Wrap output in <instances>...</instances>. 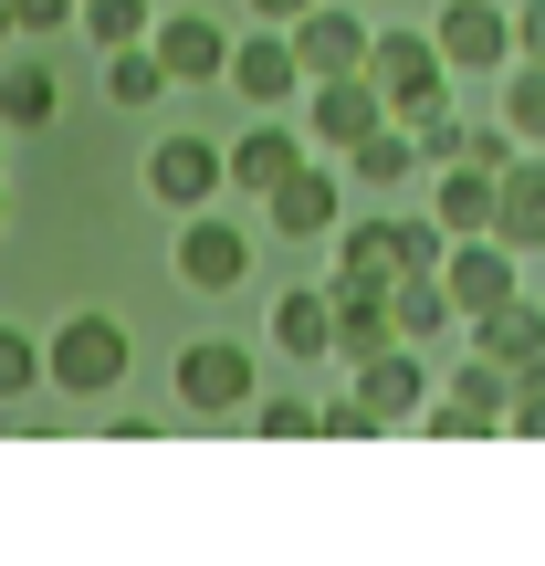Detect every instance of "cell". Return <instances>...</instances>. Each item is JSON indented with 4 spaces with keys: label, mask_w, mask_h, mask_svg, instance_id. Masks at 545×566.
Returning <instances> with one entry per match:
<instances>
[{
    "label": "cell",
    "mask_w": 545,
    "mask_h": 566,
    "mask_svg": "<svg viewBox=\"0 0 545 566\" xmlns=\"http://www.w3.org/2000/svg\"><path fill=\"white\" fill-rule=\"evenodd\" d=\"M493 116H504L525 147H545V63L535 53H514L504 74H493Z\"/></svg>",
    "instance_id": "22"
},
{
    "label": "cell",
    "mask_w": 545,
    "mask_h": 566,
    "mask_svg": "<svg viewBox=\"0 0 545 566\" xmlns=\"http://www.w3.org/2000/svg\"><path fill=\"white\" fill-rule=\"evenodd\" d=\"M304 53H294V21H252L242 42H231V95L263 116V105H304Z\"/></svg>",
    "instance_id": "7"
},
{
    "label": "cell",
    "mask_w": 545,
    "mask_h": 566,
    "mask_svg": "<svg viewBox=\"0 0 545 566\" xmlns=\"http://www.w3.org/2000/svg\"><path fill=\"white\" fill-rule=\"evenodd\" d=\"M378 346H399V304L388 294H336V357H378Z\"/></svg>",
    "instance_id": "23"
},
{
    "label": "cell",
    "mask_w": 545,
    "mask_h": 566,
    "mask_svg": "<svg viewBox=\"0 0 545 566\" xmlns=\"http://www.w3.org/2000/svg\"><path fill=\"white\" fill-rule=\"evenodd\" d=\"M514 53L545 63V0H514Z\"/></svg>",
    "instance_id": "33"
},
{
    "label": "cell",
    "mask_w": 545,
    "mask_h": 566,
    "mask_svg": "<svg viewBox=\"0 0 545 566\" xmlns=\"http://www.w3.org/2000/svg\"><path fill=\"white\" fill-rule=\"evenodd\" d=\"M409 168H430V158H420V126H399V116H388L378 137L346 147V179H357V189H399Z\"/></svg>",
    "instance_id": "21"
},
{
    "label": "cell",
    "mask_w": 545,
    "mask_h": 566,
    "mask_svg": "<svg viewBox=\"0 0 545 566\" xmlns=\"http://www.w3.org/2000/svg\"><path fill=\"white\" fill-rule=\"evenodd\" d=\"M441 283H451V304H462V315H493V304L525 294V252H514L504 231H462V242H451V263H441Z\"/></svg>",
    "instance_id": "11"
},
{
    "label": "cell",
    "mask_w": 545,
    "mask_h": 566,
    "mask_svg": "<svg viewBox=\"0 0 545 566\" xmlns=\"http://www.w3.org/2000/svg\"><path fill=\"white\" fill-rule=\"evenodd\" d=\"M367 74L388 84L399 126L451 116V53H441V32H378V42H367Z\"/></svg>",
    "instance_id": "2"
},
{
    "label": "cell",
    "mask_w": 545,
    "mask_h": 566,
    "mask_svg": "<svg viewBox=\"0 0 545 566\" xmlns=\"http://www.w3.org/2000/svg\"><path fill=\"white\" fill-rule=\"evenodd\" d=\"M504 441H545V357L514 378V430H504Z\"/></svg>",
    "instance_id": "31"
},
{
    "label": "cell",
    "mask_w": 545,
    "mask_h": 566,
    "mask_svg": "<svg viewBox=\"0 0 545 566\" xmlns=\"http://www.w3.org/2000/svg\"><path fill=\"white\" fill-rule=\"evenodd\" d=\"M0 42H21V21H11V0H0Z\"/></svg>",
    "instance_id": "35"
},
{
    "label": "cell",
    "mask_w": 545,
    "mask_h": 566,
    "mask_svg": "<svg viewBox=\"0 0 545 566\" xmlns=\"http://www.w3.org/2000/svg\"><path fill=\"white\" fill-rule=\"evenodd\" d=\"M84 42H95V53H126V42H147L158 32V11H147V0H84V21H74Z\"/></svg>",
    "instance_id": "26"
},
{
    "label": "cell",
    "mask_w": 545,
    "mask_h": 566,
    "mask_svg": "<svg viewBox=\"0 0 545 566\" xmlns=\"http://www.w3.org/2000/svg\"><path fill=\"white\" fill-rule=\"evenodd\" d=\"M304 158H315V126H304V105H263V116L231 137V189H242V200H273V189L294 179Z\"/></svg>",
    "instance_id": "4"
},
{
    "label": "cell",
    "mask_w": 545,
    "mask_h": 566,
    "mask_svg": "<svg viewBox=\"0 0 545 566\" xmlns=\"http://www.w3.org/2000/svg\"><path fill=\"white\" fill-rule=\"evenodd\" d=\"M42 367H53V388L63 399H105V388H126V367H137V346H126V325L116 315H63L53 336H42Z\"/></svg>",
    "instance_id": "1"
},
{
    "label": "cell",
    "mask_w": 545,
    "mask_h": 566,
    "mask_svg": "<svg viewBox=\"0 0 545 566\" xmlns=\"http://www.w3.org/2000/svg\"><path fill=\"white\" fill-rule=\"evenodd\" d=\"M168 63H158V42H126V53H105V105H126V116H137V105H158L168 95Z\"/></svg>",
    "instance_id": "24"
},
{
    "label": "cell",
    "mask_w": 545,
    "mask_h": 566,
    "mask_svg": "<svg viewBox=\"0 0 545 566\" xmlns=\"http://www.w3.org/2000/svg\"><path fill=\"white\" fill-rule=\"evenodd\" d=\"M11 21H21V42H53L84 21V0H11Z\"/></svg>",
    "instance_id": "30"
},
{
    "label": "cell",
    "mask_w": 545,
    "mask_h": 566,
    "mask_svg": "<svg viewBox=\"0 0 545 566\" xmlns=\"http://www.w3.org/2000/svg\"><path fill=\"white\" fill-rule=\"evenodd\" d=\"M263 231H273V242H336V231H346V158L315 147V158L263 200Z\"/></svg>",
    "instance_id": "5"
},
{
    "label": "cell",
    "mask_w": 545,
    "mask_h": 566,
    "mask_svg": "<svg viewBox=\"0 0 545 566\" xmlns=\"http://www.w3.org/2000/svg\"><path fill=\"white\" fill-rule=\"evenodd\" d=\"M252 430H263V441H315V430H325V409L283 388V399H263V420H252Z\"/></svg>",
    "instance_id": "29"
},
{
    "label": "cell",
    "mask_w": 545,
    "mask_h": 566,
    "mask_svg": "<svg viewBox=\"0 0 545 566\" xmlns=\"http://www.w3.org/2000/svg\"><path fill=\"white\" fill-rule=\"evenodd\" d=\"M0 221H11V179H0Z\"/></svg>",
    "instance_id": "37"
},
{
    "label": "cell",
    "mask_w": 545,
    "mask_h": 566,
    "mask_svg": "<svg viewBox=\"0 0 545 566\" xmlns=\"http://www.w3.org/2000/svg\"><path fill=\"white\" fill-rule=\"evenodd\" d=\"M430 210L451 221V242H462V231H493L504 221V179L472 168V158H451V168H430Z\"/></svg>",
    "instance_id": "16"
},
{
    "label": "cell",
    "mask_w": 545,
    "mask_h": 566,
    "mask_svg": "<svg viewBox=\"0 0 545 566\" xmlns=\"http://www.w3.org/2000/svg\"><path fill=\"white\" fill-rule=\"evenodd\" d=\"M273 346L294 367L336 357V283H283V294H273Z\"/></svg>",
    "instance_id": "13"
},
{
    "label": "cell",
    "mask_w": 545,
    "mask_h": 566,
    "mask_svg": "<svg viewBox=\"0 0 545 566\" xmlns=\"http://www.w3.org/2000/svg\"><path fill=\"white\" fill-rule=\"evenodd\" d=\"M0 179H11V126H0Z\"/></svg>",
    "instance_id": "36"
},
{
    "label": "cell",
    "mask_w": 545,
    "mask_h": 566,
    "mask_svg": "<svg viewBox=\"0 0 545 566\" xmlns=\"http://www.w3.org/2000/svg\"><path fill=\"white\" fill-rule=\"evenodd\" d=\"M441 388H451V399H462V409H472V420H483V430H493V441H504V430H514V367H504V357H483V346H472V357H462V367H451V378H441Z\"/></svg>",
    "instance_id": "19"
},
{
    "label": "cell",
    "mask_w": 545,
    "mask_h": 566,
    "mask_svg": "<svg viewBox=\"0 0 545 566\" xmlns=\"http://www.w3.org/2000/svg\"><path fill=\"white\" fill-rule=\"evenodd\" d=\"M367 42H378V32L357 21V0H315V11L294 21V53H304V74H315V84H325V74H357Z\"/></svg>",
    "instance_id": "14"
},
{
    "label": "cell",
    "mask_w": 545,
    "mask_h": 566,
    "mask_svg": "<svg viewBox=\"0 0 545 566\" xmlns=\"http://www.w3.org/2000/svg\"><path fill=\"white\" fill-rule=\"evenodd\" d=\"M388 304H399V336H409V346H430V336H451V325H462V304H451L441 273H409Z\"/></svg>",
    "instance_id": "25"
},
{
    "label": "cell",
    "mask_w": 545,
    "mask_h": 566,
    "mask_svg": "<svg viewBox=\"0 0 545 566\" xmlns=\"http://www.w3.org/2000/svg\"><path fill=\"white\" fill-rule=\"evenodd\" d=\"M189 294H242L252 283V231L242 221H210V210H179V242H168Z\"/></svg>",
    "instance_id": "8"
},
{
    "label": "cell",
    "mask_w": 545,
    "mask_h": 566,
    "mask_svg": "<svg viewBox=\"0 0 545 566\" xmlns=\"http://www.w3.org/2000/svg\"><path fill=\"white\" fill-rule=\"evenodd\" d=\"M346 388H357L367 409H378L388 430H420V409H430V346H378V357H357L346 367Z\"/></svg>",
    "instance_id": "10"
},
{
    "label": "cell",
    "mask_w": 545,
    "mask_h": 566,
    "mask_svg": "<svg viewBox=\"0 0 545 566\" xmlns=\"http://www.w3.org/2000/svg\"><path fill=\"white\" fill-rule=\"evenodd\" d=\"M388 116H399V105H388V84L367 74V63H357V74H325V84H304V126H315V147H325V158H346L357 137H378Z\"/></svg>",
    "instance_id": "6"
},
{
    "label": "cell",
    "mask_w": 545,
    "mask_h": 566,
    "mask_svg": "<svg viewBox=\"0 0 545 566\" xmlns=\"http://www.w3.org/2000/svg\"><path fill=\"white\" fill-rule=\"evenodd\" d=\"M32 388H53V367H42V346L21 336V325H0V409L32 399Z\"/></svg>",
    "instance_id": "27"
},
{
    "label": "cell",
    "mask_w": 545,
    "mask_h": 566,
    "mask_svg": "<svg viewBox=\"0 0 545 566\" xmlns=\"http://www.w3.org/2000/svg\"><path fill=\"white\" fill-rule=\"evenodd\" d=\"M242 11H252V21H304L315 0H242Z\"/></svg>",
    "instance_id": "34"
},
{
    "label": "cell",
    "mask_w": 545,
    "mask_h": 566,
    "mask_svg": "<svg viewBox=\"0 0 545 566\" xmlns=\"http://www.w3.org/2000/svg\"><path fill=\"white\" fill-rule=\"evenodd\" d=\"M493 231H504L514 252H545V147H525V158L504 168V221Z\"/></svg>",
    "instance_id": "20"
},
{
    "label": "cell",
    "mask_w": 545,
    "mask_h": 566,
    "mask_svg": "<svg viewBox=\"0 0 545 566\" xmlns=\"http://www.w3.org/2000/svg\"><path fill=\"white\" fill-rule=\"evenodd\" d=\"M252 388H263V367H252L242 336H200V346H179V409H189V420H242Z\"/></svg>",
    "instance_id": "3"
},
{
    "label": "cell",
    "mask_w": 545,
    "mask_h": 566,
    "mask_svg": "<svg viewBox=\"0 0 545 566\" xmlns=\"http://www.w3.org/2000/svg\"><path fill=\"white\" fill-rule=\"evenodd\" d=\"M378 409H367V399H325V441H378Z\"/></svg>",
    "instance_id": "32"
},
{
    "label": "cell",
    "mask_w": 545,
    "mask_h": 566,
    "mask_svg": "<svg viewBox=\"0 0 545 566\" xmlns=\"http://www.w3.org/2000/svg\"><path fill=\"white\" fill-rule=\"evenodd\" d=\"M441 53H451V74H504L514 63V11L504 0H441Z\"/></svg>",
    "instance_id": "12"
},
{
    "label": "cell",
    "mask_w": 545,
    "mask_h": 566,
    "mask_svg": "<svg viewBox=\"0 0 545 566\" xmlns=\"http://www.w3.org/2000/svg\"><path fill=\"white\" fill-rule=\"evenodd\" d=\"M147 42H158V63H168L179 84H231V32H221L210 11H168Z\"/></svg>",
    "instance_id": "15"
},
{
    "label": "cell",
    "mask_w": 545,
    "mask_h": 566,
    "mask_svg": "<svg viewBox=\"0 0 545 566\" xmlns=\"http://www.w3.org/2000/svg\"><path fill=\"white\" fill-rule=\"evenodd\" d=\"M231 189V147H210V137H158L147 147V200L158 210H210Z\"/></svg>",
    "instance_id": "9"
},
{
    "label": "cell",
    "mask_w": 545,
    "mask_h": 566,
    "mask_svg": "<svg viewBox=\"0 0 545 566\" xmlns=\"http://www.w3.org/2000/svg\"><path fill=\"white\" fill-rule=\"evenodd\" d=\"M462 158H472V168H493V179H504V168L525 158V137H514L504 116H483V126H462ZM441 168H451V158H441Z\"/></svg>",
    "instance_id": "28"
},
{
    "label": "cell",
    "mask_w": 545,
    "mask_h": 566,
    "mask_svg": "<svg viewBox=\"0 0 545 566\" xmlns=\"http://www.w3.org/2000/svg\"><path fill=\"white\" fill-rule=\"evenodd\" d=\"M53 105H63V84H53V63H42V53H11V63H0V126H11V137H42Z\"/></svg>",
    "instance_id": "17"
},
{
    "label": "cell",
    "mask_w": 545,
    "mask_h": 566,
    "mask_svg": "<svg viewBox=\"0 0 545 566\" xmlns=\"http://www.w3.org/2000/svg\"><path fill=\"white\" fill-rule=\"evenodd\" d=\"M472 346H483V357H504L514 378H525V367L545 357V304L514 294V304H493V315H472Z\"/></svg>",
    "instance_id": "18"
}]
</instances>
